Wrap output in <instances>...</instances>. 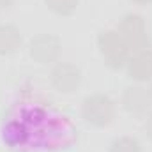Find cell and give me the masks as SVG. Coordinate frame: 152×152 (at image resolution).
<instances>
[{
	"label": "cell",
	"mask_w": 152,
	"mask_h": 152,
	"mask_svg": "<svg viewBox=\"0 0 152 152\" xmlns=\"http://www.w3.org/2000/svg\"><path fill=\"white\" fill-rule=\"evenodd\" d=\"M73 127L64 115L42 106L21 108L4 122V143L14 152H53L69 145Z\"/></svg>",
	"instance_id": "cell-1"
},
{
	"label": "cell",
	"mask_w": 152,
	"mask_h": 152,
	"mask_svg": "<svg viewBox=\"0 0 152 152\" xmlns=\"http://www.w3.org/2000/svg\"><path fill=\"white\" fill-rule=\"evenodd\" d=\"M81 115L90 126L106 127L112 124L115 117V104L104 94H92V96H87L83 99Z\"/></svg>",
	"instance_id": "cell-2"
},
{
	"label": "cell",
	"mask_w": 152,
	"mask_h": 152,
	"mask_svg": "<svg viewBox=\"0 0 152 152\" xmlns=\"http://www.w3.org/2000/svg\"><path fill=\"white\" fill-rule=\"evenodd\" d=\"M97 44L101 50V55L104 58V62L118 69L127 62V53H129V46L126 44V41L122 39V36L117 30H104L99 34L97 37Z\"/></svg>",
	"instance_id": "cell-3"
},
{
	"label": "cell",
	"mask_w": 152,
	"mask_h": 152,
	"mask_svg": "<svg viewBox=\"0 0 152 152\" xmlns=\"http://www.w3.org/2000/svg\"><path fill=\"white\" fill-rule=\"evenodd\" d=\"M117 32L122 36L126 44L129 46V50H136V51L147 50L149 37H147V30H145V23H143L142 16L126 14L122 18V21H120Z\"/></svg>",
	"instance_id": "cell-4"
},
{
	"label": "cell",
	"mask_w": 152,
	"mask_h": 152,
	"mask_svg": "<svg viewBox=\"0 0 152 152\" xmlns=\"http://www.w3.org/2000/svg\"><path fill=\"white\" fill-rule=\"evenodd\" d=\"M51 81L53 85L62 90V92H73L76 87L80 85V71L73 64L67 62H60L53 73H51Z\"/></svg>",
	"instance_id": "cell-5"
},
{
	"label": "cell",
	"mask_w": 152,
	"mask_h": 152,
	"mask_svg": "<svg viewBox=\"0 0 152 152\" xmlns=\"http://www.w3.org/2000/svg\"><path fill=\"white\" fill-rule=\"evenodd\" d=\"M58 39L53 37V36H39V37L32 39L30 42V55L39 60L41 64H46V62H51L57 55H58Z\"/></svg>",
	"instance_id": "cell-6"
},
{
	"label": "cell",
	"mask_w": 152,
	"mask_h": 152,
	"mask_svg": "<svg viewBox=\"0 0 152 152\" xmlns=\"http://www.w3.org/2000/svg\"><path fill=\"white\" fill-rule=\"evenodd\" d=\"M129 76L134 80H149L152 78V51L142 50L127 62Z\"/></svg>",
	"instance_id": "cell-7"
},
{
	"label": "cell",
	"mask_w": 152,
	"mask_h": 152,
	"mask_svg": "<svg viewBox=\"0 0 152 152\" xmlns=\"http://www.w3.org/2000/svg\"><path fill=\"white\" fill-rule=\"evenodd\" d=\"M151 104L149 92L140 87H129L124 94V106L131 113H143Z\"/></svg>",
	"instance_id": "cell-8"
},
{
	"label": "cell",
	"mask_w": 152,
	"mask_h": 152,
	"mask_svg": "<svg viewBox=\"0 0 152 152\" xmlns=\"http://www.w3.org/2000/svg\"><path fill=\"white\" fill-rule=\"evenodd\" d=\"M21 44V36L12 25H0V55L16 51Z\"/></svg>",
	"instance_id": "cell-9"
},
{
	"label": "cell",
	"mask_w": 152,
	"mask_h": 152,
	"mask_svg": "<svg viewBox=\"0 0 152 152\" xmlns=\"http://www.w3.org/2000/svg\"><path fill=\"white\" fill-rule=\"evenodd\" d=\"M110 152H142V145L136 138L131 136H122L112 142Z\"/></svg>",
	"instance_id": "cell-10"
},
{
	"label": "cell",
	"mask_w": 152,
	"mask_h": 152,
	"mask_svg": "<svg viewBox=\"0 0 152 152\" xmlns=\"http://www.w3.org/2000/svg\"><path fill=\"white\" fill-rule=\"evenodd\" d=\"M46 4L57 14H71L76 9L78 0H46Z\"/></svg>",
	"instance_id": "cell-11"
},
{
	"label": "cell",
	"mask_w": 152,
	"mask_h": 152,
	"mask_svg": "<svg viewBox=\"0 0 152 152\" xmlns=\"http://www.w3.org/2000/svg\"><path fill=\"white\" fill-rule=\"evenodd\" d=\"M11 4H12V0H0V11L7 9V7H9Z\"/></svg>",
	"instance_id": "cell-12"
},
{
	"label": "cell",
	"mask_w": 152,
	"mask_h": 152,
	"mask_svg": "<svg viewBox=\"0 0 152 152\" xmlns=\"http://www.w3.org/2000/svg\"><path fill=\"white\" fill-rule=\"evenodd\" d=\"M147 133H149V136L152 138V115L149 117V120H147Z\"/></svg>",
	"instance_id": "cell-13"
},
{
	"label": "cell",
	"mask_w": 152,
	"mask_h": 152,
	"mask_svg": "<svg viewBox=\"0 0 152 152\" xmlns=\"http://www.w3.org/2000/svg\"><path fill=\"white\" fill-rule=\"evenodd\" d=\"M133 2H136V4H151L152 0H133Z\"/></svg>",
	"instance_id": "cell-14"
},
{
	"label": "cell",
	"mask_w": 152,
	"mask_h": 152,
	"mask_svg": "<svg viewBox=\"0 0 152 152\" xmlns=\"http://www.w3.org/2000/svg\"><path fill=\"white\" fill-rule=\"evenodd\" d=\"M149 99H151V103H152V87H151V90H149Z\"/></svg>",
	"instance_id": "cell-15"
}]
</instances>
